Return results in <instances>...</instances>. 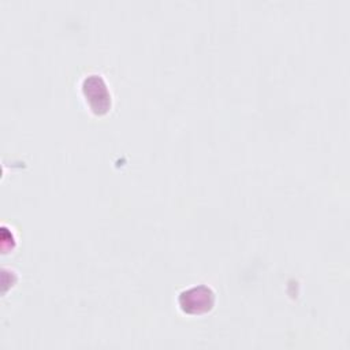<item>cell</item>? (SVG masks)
Returning <instances> with one entry per match:
<instances>
[{"mask_svg":"<svg viewBox=\"0 0 350 350\" xmlns=\"http://www.w3.org/2000/svg\"><path fill=\"white\" fill-rule=\"evenodd\" d=\"M179 308L187 314H202L209 312L215 304V293L209 286L197 284L180 291Z\"/></svg>","mask_w":350,"mask_h":350,"instance_id":"6da1fadb","label":"cell"},{"mask_svg":"<svg viewBox=\"0 0 350 350\" xmlns=\"http://www.w3.org/2000/svg\"><path fill=\"white\" fill-rule=\"evenodd\" d=\"M82 94L96 115H104L111 108V94L100 74H90L83 78Z\"/></svg>","mask_w":350,"mask_h":350,"instance_id":"7a4b0ae2","label":"cell"}]
</instances>
